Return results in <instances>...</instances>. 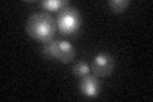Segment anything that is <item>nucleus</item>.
Segmentation results:
<instances>
[{
	"label": "nucleus",
	"mask_w": 153,
	"mask_h": 102,
	"mask_svg": "<svg viewBox=\"0 0 153 102\" xmlns=\"http://www.w3.org/2000/svg\"><path fill=\"white\" fill-rule=\"evenodd\" d=\"M56 21L50 14L45 12L35 13L28 18L26 24V31L32 38L40 42H49L52 41L56 33Z\"/></svg>",
	"instance_id": "obj_1"
},
{
	"label": "nucleus",
	"mask_w": 153,
	"mask_h": 102,
	"mask_svg": "<svg viewBox=\"0 0 153 102\" xmlns=\"http://www.w3.org/2000/svg\"><path fill=\"white\" fill-rule=\"evenodd\" d=\"M56 27L57 31L68 36L78 32L80 27V16L78 13V9L69 5L61 9L56 18Z\"/></svg>",
	"instance_id": "obj_2"
},
{
	"label": "nucleus",
	"mask_w": 153,
	"mask_h": 102,
	"mask_svg": "<svg viewBox=\"0 0 153 102\" xmlns=\"http://www.w3.org/2000/svg\"><path fill=\"white\" fill-rule=\"evenodd\" d=\"M92 69L93 74L96 77H107L114 70V60L112 57L107 54H98L94 56L92 61Z\"/></svg>",
	"instance_id": "obj_3"
},
{
	"label": "nucleus",
	"mask_w": 153,
	"mask_h": 102,
	"mask_svg": "<svg viewBox=\"0 0 153 102\" xmlns=\"http://www.w3.org/2000/svg\"><path fill=\"white\" fill-rule=\"evenodd\" d=\"M79 88L82 91V93L87 97H96L98 95L100 91V80L98 77H96L94 74H88L82 78L79 84Z\"/></svg>",
	"instance_id": "obj_4"
},
{
	"label": "nucleus",
	"mask_w": 153,
	"mask_h": 102,
	"mask_svg": "<svg viewBox=\"0 0 153 102\" xmlns=\"http://www.w3.org/2000/svg\"><path fill=\"white\" fill-rule=\"evenodd\" d=\"M75 56V50L73 45L68 41H57L56 45V56L55 59H57L60 63H69L74 59Z\"/></svg>",
	"instance_id": "obj_5"
},
{
	"label": "nucleus",
	"mask_w": 153,
	"mask_h": 102,
	"mask_svg": "<svg viewBox=\"0 0 153 102\" xmlns=\"http://www.w3.org/2000/svg\"><path fill=\"white\" fill-rule=\"evenodd\" d=\"M69 5L68 0H46V1H41V7L47 9L51 12H56V10H61L65 7Z\"/></svg>",
	"instance_id": "obj_6"
},
{
	"label": "nucleus",
	"mask_w": 153,
	"mask_h": 102,
	"mask_svg": "<svg viewBox=\"0 0 153 102\" xmlns=\"http://www.w3.org/2000/svg\"><path fill=\"white\" fill-rule=\"evenodd\" d=\"M91 71V68L88 64H85L83 61H79L76 63V64L73 66V73L76 75V77H80V78H83V77L88 75Z\"/></svg>",
	"instance_id": "obj_7"
},
{
	"label": "nucleus",
	"mask_w": 153,
	"mask_h": 102,
	"mask_svg": "<svg viewBox=\"0 0 153 102\" xmlns=\"http://www.w3.org/2000/svg\"><path fill=\"white\" fill-rule=\"evenodd\" d=\"M108 5L114 13H123L129 5V1L128 0H112V1H110Z\"/></svg>",
	"instance_id": "obj_8"
},
{
	"label": "nucleus",
	"mask_w": 153,
	"mask_h": 102,
	"mask_svg": "<svg viewBox=\"0 0 153 102\" xmlns=\"http://www.w3.org/2000/svg\"><path fill=\"white\" fill-rule=\"evenodd\" d=\"M56 45H57V42L54 41V40L46 42L44 45V54L47 57H52V59H55V56H56Z\"/></svg>",
	"instance_id": "obj_9"
}]
</instances>
